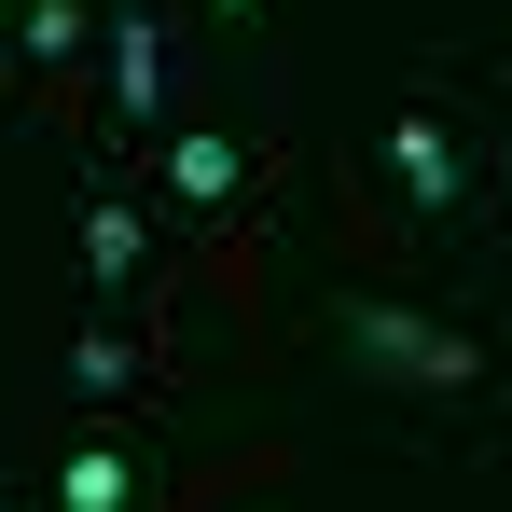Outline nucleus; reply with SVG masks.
<instances>
[{
  "label": "nucleus",
  "instance_id": "6e6552de",
  "mask_svg": "<svg viewBox=\"0 0 512 512\" xmlns=\"http://www.w3.org/2000/svg\"><path fill=\"white\" fill-rule=\"evenodd\" d=\"M0 70H14V84H70V70H97V0H14Z\"/></svg>",
  "mask_w": 512,
  "mask_h": 512
},
{
  "label": "nucleus",
  "instance_id": "39448f33",
  "mask_svg": "<svg viewBox=\"0 0 512 512\" xmlns=\"http://www.w3.org/2000/svg\"><path fill=\"white\" fill-rule=\"evenodd\" d=\"M56 388H70L84 416H139V402L167 388V346L139 333V319L97 305V319H70V346H56Z\"/></svg>",
  "mask_w": 512,
  "mask_h": 512
},
{
  "label": "nucleus",
  "instance_id": "f257e3e1",
  "mask_svg": "<svg viewBox=\"0 0 512 512\" xmlns=\"http://www.w3.org/2000/svg\"><path fill=\"white\" fill-rule=\"evenodd\" d=\"M319 360H333V388H360L374 416L429 429V443H485L499 429L485 319H443V305H402V291H333L319 305Z\"/></svg>",
  "mask_w": 512,
  "mask_h": 512
},
{
  "label": "nucleus",
  "instance_id": "f03ea898",
  "mask_svg": "<svg viewBox=\"0 0 512 512\" xmlns=\"http://www.w3.org/2000/svg\"><path fill=\"white\" fill-rule=\"evenodd\" d=\"M360 194H374L402 236H457V222L485 208V139H471L457 84H402L388 111H374V139H360Z\"/></svg>",
  "mask_w": 512,
  "mask_h": 512
},
{
  "label": "nucleus",
  "instance_id": "1a4fd4ad",
  "mask_svg": "<svg viewBox=\"0 0 512 512\" xmlns=\"http://www.w3.org/2000/svg\"><path fill=\"white\" fill-rule=\"evenodd\" d=\"M485 222H499V250H512V139H485Z\"/></svg>",
  "mask_w": 512,
  "mask_h": 512
},
{
  "label": "nucleus",
  "instance_id": "7ed1b4c3",
  "mask_svg": "<svg viewBox=\"0 0 512 512\" xmlns=\"http://www.w3.org/2000/svg\"><path fill=\"white\" fill-rule=\"evenodd\" d=\"M167 84H180V42L153 0H111L97 14V139L111 153H153L167 139Z\"/></svg>",
  "mask_w": 512,
  "mask_h": 512
},
{
  "label": "nucleus",
  "instance_id": "9d476101",
  "mask_svg": "<svg viewBox=\"0 0 512 512\" xmlns=\"http://www.w3.org/2000/svg\"><path fill=\"white\" fill-rule=\"evenodd\" d=\"M208 14H222V28H263V14H277V0H208Z\"/></svg>",
  "mask_w": 512,
  "mask_h": 512
},
{
  "label": "nucleus",
  "instance_id": "0eeeda50",
  "mask_svg": "<svg viewBox=\"0 0 512 512\" xmlns=\"http://www.w3.org/2000/svg\"><path fill=\"white\" fill-rule=\"evenodd\" d=\"M84 291L111 319L153 291V222H139V194H111V180H84Z\"/></svg>",
  "mask_w": 512,
  "mask_h": 512
},
{
  "label": "nucleus",
  "instance_id": "20e7f679",
  "mask_svg": "<svg viewBox=\"0 0 512 512\" xmlns=\"http://www.w3.org/2000/svg\"><path fill=\"white\" fill-rule=\"evenodd\" d=\"M153 194H167V208H194V222H250L263 139H236V125H167V139H153Z\"/></svg>",
  "mask_w": 512,
  "mask_h": 512
},
{
  "label": "nucleus",
  "instance_id": "423d86ee",
  "mask_svg": "<svg viewBox=\"0 0 512 512\" xmlns=\"http://www.w3.org/2000/svg\"><path fill=\"white\" fill-rule=\"evenodd\" d=\"M42 499H56V512H153V499H167V471H153L125 429H70L56 471H42Z\"/></svg>",
  "mask_w": 512,
  "mask_h": 512
},
{
  "label": "nucleus",
  "instance_id": "9b49d317",
  "mask_svg": "<svg viewBox=\"0 0 512 512\" xmlns=\"http://www.w3.org/2000/svg\"><path fill=\"white\" fill-rule=\"evenodd\" d=\"M0 84H14V70H0Z\"/></svg>",
  "mask_w": 512,
  "mask_h": 512
}]
</instances>
